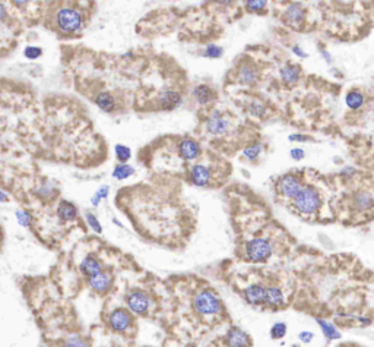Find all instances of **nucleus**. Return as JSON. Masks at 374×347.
Masks as SVG:
<instances>
[{"mask_svg":"<svg viewBox=\"0 0 374 347\" xmlns=\"http://www.w3.org/2000/svg\"><path fill=\"white\" fill-rule=\"evenodd\" d=\"M295 213L303 217H313L322 208V196L313 186H303L291 199Z\"/></svg>","mask_w":374,"mask_h":347,"instance_id":"1","label":"nucleus"},{"mask_svg":"<svg viewBox=\"0 0 374 347\" xmlns=\"http://www.w3.org/2000/svg\"><path fill=\"white\" fill-rule=\"evenodd\" d=\"M194 311L202 318H216L224 312V303L212 289H202L194 296Z\"/></svg>","mask_w":374,"mask_h":347,"instance_id":"2","label":"nucleus"},{"mask_svg":"<svg viewBox=\"0 0 374 347\" xmlns=\"http://www.w3.org/2000/svg\"><path fill=\"white\" fill-rule=\"evenodd\" d=\"M273 254V246L266 237H253L244 248V258L249 262H266Z\"/></svg>","mask_w":374,"mask_h":347,"instance_id":"3","label":"nucleus"},{"mask_svg":"<svg viewBox=\"0 0 374 347\" xmlns=\"http://www.w3.org/2000/svg\"><path fill=\"white\" fill-rule=\"evenodd\" d=\"M56 25L64 34H75L83 25L81 12L73 8H60L56 13Z\"/></svg>","mask_w":374,"mask_h":347,"instance_id":"4","label":"nucleus"},{"mask_svg":"<svg viewBox=\"0 0 374 347\" xmlns=\"http://www.w3.org/2000/svg\"><path fill=\"white\" fill-rule=\"evenodd\" d=\"M303 188V183L300 180L298 176L295 174H285L282 177H279L278 183H276V192L281 195L285 199H293L295 195L300 192V189Z\"/></svg>","mask_w":374,"mask_h":347,"instance_id":"5","label":"nucleus"},{"mask_svg":"<svg viewBox=\"0 0 374 347\" xmlns=\"http://www.w3.org/2000/svg\"><path fill=\"white\" fill-rule=\"evenodd\" d=\"M108 324H110V327L114 331L124 333L133 324V318H131V314L129 311H126V309H116L114 312H112V315L108 318Z\"/></svg>","mask_w":374,"mask_h":347,"instance_id":"6","label":"nucleus"},{"mask_svg":"<svg viewBox=\"0 0 374 347\" xmlns=\"http://www.w3.org/2000/svg\"><path fill=\"white\" fill-rule=\"evenodd\" d=\"M127 307H129L131 312L143 315V314H146L149 311L151 299L143 292H131L130 295L127 296Z\"/></svg>","mask_w":374,"mask_h":347,"instance_id":"7","label":"nucleus"},{"mask_svg":"<svg viewBox=\"0 0 374 347\" xmlns=\"http://www.w3.org/2000/svg\"><path fill=\"white\" fill-rule=\"evenodd\" d=\"M285 303V297H283L282 289L276 284H271V286H265V299H263V305L269 308H281Z\"/></svg>","mask_w":374,"mask_h":347,"instance_id":"8","label":"nucleus"},{"mask_svg":"<svg viewBox=\"0 0 374 347\" xmlns=\"http://www.w3.org/2000/svg\"><path fill=\"white\" fill-rule=\"evenodd\" d=\"M211 170L205 164H194L190 169V180L193 185L206 188L211 183Z\"/></svg>","mask_w":374,"mask_h":347,"instance_id":"9","label":"nucleus"},{"mask_svg":"<svg viewBox=\"0 0 374 347\" xmlns=\"http://www.w3.org/2000/svg\"><path fill=\"white\" fill-rule=\"evenodd\" d=\"M206 126H208V131L212 133V135H223L228 131L230 128V122L228 119H225L223 116V113L219 112H213L208 122H206Z\"/></svg>","mask_w":374,"mask_h":347,"instance_id":"10","label":"nucleus"},{"mask_svg":"<svg viewBox=\"0 0 374 347\" xmlns=\"http://www.w3.org/2000/svg\"><path fill=\"white\" fill-rule=\"evenodd\" d=\"M227 347H250L252 340L240 328H231V331L225 337Z\"/></svg>","mask_w":374,"mask_h":347,"instance_id":"11","label":"nucleus"},{"mask_svg":"<svg viewBox=\"0 0 374 347\" xmlns=\"http://www.w3.org/2000/svg\"><path fill=\"white\" fill-rule=\"evenodd\" d=\"M244 299L247 300V303L254 305V307H260L263 305V299H265V286L260 283H254L250 284L244 290Z\"/></svg>","mask_w":374,"mask_h":347,"instance_id":"12","label":"nucleus"},{"mask_svg":"<svg viewBox=\"0 0 374 347\" xmlns=\"http://www.w3.org/2000/svg\"><path fill=\"white\" fill-rule=\"evenodd\" d=\"M304 18H305L304 10L298 3L291 5V6L287 9L285 15H283V21H285L290 27H300V25H303Z\"/></svg>","mask_w":374,"mask_h":347,"instance_id":"13","label":"nucleus"},{"mask_svg":"<svg viewBox=\"0 0 374 347\" xmlns=\"http://www.w3.org/2000/svg\"><path fill=\"white\" fill-rule=\"evenodd\" d=\"M179 153H180V155H182L186 161H192V160L199 157L201 147L197 145L196 141H193V139H183L180 145H179Z\"/></svg>","mask_w":374,"mask_h":347,"instance_id":"14","label":"nucleus"},{"mask_svg":"<svg viewBox=\"0 0 374 347\" xmlns=\"http://www.w3.org/2000/svg\"><path fill=\"white\" fill-rule=\"evenodd\" d=\"M81 271L83 276L86 278H91V277H95L97 274H100L102 271L101 262L95 258V256H86L83 261L81 262Z\"/></svg>","mask_w":374,"mask_h":347,"instance_id":"15","label":"nucleus"},{"mask_svg":"<svg viewBox=\"0 0 374 347\" xmlns=\"http://www.w3.org/2000/svg\"><path fill=\"white\" fill-rule=\"evenodd\" d=\"M88 280H90V286H91V289H94V290L98 292V293H105V292L112 287V281H113L112 276H110L108 273H104V271H101L100 274H97L95 277L88 278Z\"/></svg>","mask_w":374,"mask_h":347,"instance_id":"16","label":"nucleus"},{"mask_svg":"<svg viewBox=\"0 0 374 347\" xmlns=\"http://www.w3.org/2000/svg\"><path fill=\"white\" fill-rule=\"evenodd\" d=\"M56 213H57V217L60 218L61 221H73L78 217V208L75 207V204L63 199L57 205Z\"/></svg>","mask_w":374,"mask_h":347,"instance_id":"17","label":"nucleus"},{"mask_svg":"<svg viewBox=\"0 0 374 347\" xmlns=\"http://www.w3.org/2000/svg\"><path fill=\"white\" fill-rule=\"evenodd\" d=\"M180 101H182V97L179 95V92L170 91V90L164 92L160 98L162 109H174L180 104Z\"/></svg>","mask_w":374,"mask_h":347,"instance_id":"18","label":"nucleus"},{"mask_svg":"<svg viewBox=\"0 0 374 347\" xmlns=\"http://www.w3.org/2000/svg\"><path fill=\"white\" fill-rule=\"evenodd\" d=\"M193 95L199 104H208L213 98V91L208 85H197L193 90Z\"/></svg>","mask_w":374,"mask_h":347,"instance_id":"19","label":"nucleus"},{"mask_svg":"<svg viewBox=\"0 0 374 347\" xmlns=\"http://www.w3.org/2000/svg\"><path fill=\"white\" fill-rule=\"evenodd\" d=\"M95 103H97V106L104 110V112L110 113L113 112L114 109H116V103H114V98H113L112 94H108V92H101V94H98L97 97H95Z\"/></svg>","mask_w":374,"mask_h":347,"instance_id":"20","label":"nucleus"},{"mask_svg":"<svg viewBox=\"0 0 374 347\" xmlns=\"http://www.w3.org/2000/svg\"><path fill=\"white\" fill-rule=\"evenodd\" d=\"M281 76L287 84H295L300 78V68L295 65H287L281 69Z\"/></svg>","mask_w":374,"mask_h":347,"instance_id":"21","label":"nucleus"},{"mask_svg":"<svg viewBox=\"0 0 374 347\" xmlns=\"http://www.w3.org/2000/svg\"><path fill=\"white\" fill-rule=\"evenodd\" d=\"M346 104H348V107L357 110L364 104V95L358 91H351L346 95Z\"/></svg>","mask_w":374,"mask_h":347,"instance_id":"22","label":"nucleus"},{"mask_svg":"<svg viewBox=\"0 0 374 347\" xmlns=\"http://www.w3.org/2000/svg\"><path fill=\"white\" fill-rule=\"evenodd\" d=\"M256 76H257L256 69L253 68L250 63L243 65V68H241V71H240V78H241V81H243L244 84H252V82H254L256 81Z\"/></svg>","mask_w":374,"mask_h":347,"instance_id":"23","label":"nucleus"},{"mask_svg":"<svg viewBox=\"0 0 374 347\" xmlns=\"http://www.w3.org/2000/svg\"><path fill=\"white\" fill-rule=\"evenodd\" d=\"M15 217H16V221L18 224L22 226V227H31L32 223H34V217L31 214L30 211L27 210H18L15 213Z\"/></svg>","mask_w":374,"mask_h":347,"instance_id":"24","label":"nucleus"},{"mask_svg":"<svg viewBox=\"0 0 374 347\" xmlns=\"http://www.w3.org/2000/svg\"><path fill=\"white\" fill-rule=\"evenodd\" d=\"M135 173V169L129 166V164H119V166H116V169H114V172H113V176L116 177V179H126V177H129L131 174Z\"/></svg>","mask_w":374,"mask_h":347,"instance_id":"25","label":"nucleus"},{"mask_svg":"<svg viewBox=\"0 0 374 347\" xmlns=\"http://www.w3.org/2000/svg\"><path fill=\"white\" fill-rule=\"evenodd\" d=\"M41 54H42V50H41V47H37V46H28L24 50V56L28 60H37L38 57H41Z\"/></svg>","mask_w":374,"mask_h":347,"instance_id":"26","label":"nucleus"},{"mask_svg":"<svg viewBox=\"0 0 374 347\" xmlns=\"http://www.w3.org/2000/svg\"><path fill=\"white\" fill-rule=\"evenodd\" d=\"M287 334V325L283 322H276L272 328H271V337L273 340L282 338Z\"/></svg>","mask_w":374,"mask_h":347,"instance_id":"27","label":"nucleus"},{"mask_svg":"<svg viewBox=\"0 0 374 347\" xmlns=\"http://www.w3.org/2000/svg\"><path fill=\"white\" fill-rule=\"evenodd\" d=\"M54 194V189H53V186H51L50 182H44V183L41 185L40 188H38V191H37V195L40 196V198H51Z\"/></svg>","mask_w":374,"mask_h":347,"instance_id":"28","label":"nucleus"},{"mask_svg":"<svg viewBox=\"0 0 374 347\" xmlns=\"http://www.w3.org/2000/svg\"><path fill=\"white\" fill-rule=\"evenodd\" d=\"M260 151H262V145H260V144H254V145H252V147H249V148L244 150V155H246L249 160H256V158L259 157Z\"/></svg>","mask_w":374,"mask_h":347,"instance_id":"29","label":"nucleus"},{"mask_svg":"<svg viewBox=\"0 0 374 347\" xmlns=\"http://www.w3.org/2000/svg\"><path fill=\"white\" fill-rule=\"evenodd\" d=\"M319 322H320V327L323 328L324 334L327 336L329 338H339V333L335 330V327L332 324H327V322H324L322 319H319Z\"/></svg>","mask_w":374,"mask_h":347,"instance_id":"30","label":"nucleus"},{"mask_svg":"<svg viewBox=\"0 0 374 347\" xmlns=\"http://www.w3.org/2000/svg\"><path fill=\"white\" fill-rule=\"evenodd\" d=\"M246 5L252 12H262L266 6V0H246Z\"/></svg>","mask_w":374,"mask_h":347,"instance_id":"31","label":"nucleus"},{"mask_svg":"<svg viewBox=\"0 0 374 347\" xmlns=\"http://www.w3.org/2000/svg\"><path fill=\"white\" fill-rule=\"evenodd\" d=\"M116 155H117V158L122 163H124V161H127L130 158V150L127 147H124V145H117L116 147Z\"/></svg>","mask_w":374,"mask_h":347,"instance_id":"32","label":"nucleus"},{"mask_svg":"<svg viewBox=\"0 0 374 347\" xmlns=\"http://www.w3.org/2000/svg\"><path fill=\"white\" fill-rule=\"evenodd\" d=\"M223 49L218 46H209L206 51H205V57H211V59H218L223 56Z\"/></svg>","mask_w":374,"mask_h":347,"instance_id":"33","label":"nucleus"},{"mask_svg":"<svg viewBox=\"0 0 374 347\" xmlns=\"http://www.w3.org/2000/svg\"><path fill=\"white\" fill-rule=\"evenodd\" d=\"M86 220H88L90 226H91L92 229H94L97 233H100V232H101V226H100V223H98L97 217H94L92 214H86Z\"/></svg>","mask_w":374,"mask_h":347,"instance_id":"34","label":"nucleus"},{"mask_svg":"<svg viewBox=\"0 0 374 347\" xmlns=\"http://www.w3.org/2000/svg\"><path fill=\"white\" fill-rule=\"evenodd\" d=\"M66 347H83V341H82L81 338L78 337H72L68 340V343H66Z\"/></svg>","mask_w":374,"mask_h":347,"instance_id":"35","label":"nucleus"},{"mask_svg":"<svg viewBox=\"0 0 374 347\" xmlns=\"http://www.w3.org/2000/svg\"><path fill=\"white\" fill-rule=\"evenodd\" d=\"M304 151L301 148H293L291 150V157H293L294 160H303L304 158Z\"/></svg>","mask_w":374,"mask_h":347,"instance_id":"36","label":"nucleus"},{"mask_svg":"<svg viewBox=\"0 0 374 347\" xmlns=\"http://www.w3.org/2000/svg\"><path fill=\"white\" fill-rule=\"evenodd\" d=\"M300 338H301V341H304V343H310V341L313 340V333H310V331L301 333V334H300Z\"/></svg>","mask_w":374,"mask_h":347,"instance_id":"37","label":"nucleus"},{"mask_svg":"<svg viewBox=\"0 0 374 347\" xmlns=\"http://www.w3.org/2000/svg\"><path fill=\"white\" fill-rule=\"evenodd\" d=\"M6 16H8V9H6V6L0 2V21H3Z\"/></svg>","mask_w":374,"mask_h":347,"instance_id":"38","label":"nucleus"},{"mask_svg":"<svg viewBox=\"0 0 374 347\" xmlns=\"http://www.w3.org/2000/svg\"><path fill=\"white\" fill-rule=\"evenodd\" d=\"M8 201H9V195L6 194L5 191H2V189H0V204L8 202Z\"/></svg>","mask_w":374,"mask_h":347,"instance_id":"39","label":"nucleus"},{"mask_svg":"<svg viewBox=\"0 0 374 347\" xmlns=\"http://www.w3.org/2000/svg\"><path fill=\"white\" fill-rule=\"evenodd\" d=\"M15 6H18V8H22V6H25L30 0H10Z\"/></svg>","mask_w":374,"mask_h":347,"instance_id":"40","label":"nucleus"},{"mask_svg":"<svg viewBox=\"0 0 374 347\" xmlns=\"http://www.w3.org/2000/svg\"><path fill=\"white\" fill-rule=\"evenodd\" d=\"M290 139H291V141H305V139H309V138H307V136H303V135H291Z\"/></svg>","mask_w":374,"mask_h":347,"instance_id":"41","label":"nucleus"},{"mask_svg":"<svg viewBox=\"0 0 374 347\" xmlns=\"http://www.w3.org/2000/svg\"><path fill=\"white\" fill-rule=\"evenodd\" d=\"M293 50H294V53H297V54H298V56H301V57H305V56H307L305 53H303V51L300 50V47H294Z\"/></svg>","mask_w":374,"mask_h":347,"instance_id":"42","label":"nucleus"},{"mask_svg":"<svg viewBox=\"0 0 374 347\" xmlns=\"http://www.w3.org/2000/svg\"><path fill=\"white\" fill-rule=\"evenodd\" d=\"M218 3H224V5H227V3H230L231 0H216Z\"/></svg>","mask_w":374,"mask_h":347,"instance_id":"43","label":"nucleus"}]
</instances>
